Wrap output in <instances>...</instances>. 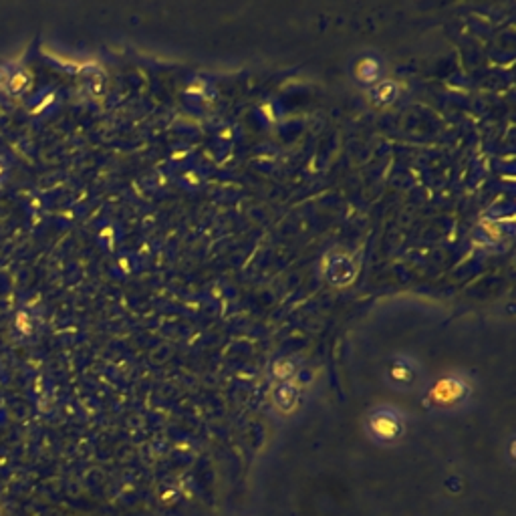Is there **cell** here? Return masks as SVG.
I'll return each mask as SVG.
<instances>
[{"mask_svg": "<svg viewBox=\"0 0 516 516\" xmlns=\"http://www.w3.org/2000/svg\"><path fill=\"white\" fill-rule=\"evenodd\" d=\"M323 277L333 286H349L357 277V265L351 254L343 251H331L323 260Z\"/></svg>", "mask_w": 516, "mask_h": 516, "instance_id": "cell-1", "label": "cell"}, {"mask_svg": "<svg viewBox=\"0 0 516 516\" xmlns=\"http://www.w3.org/2000/svg\"><path fill=\"white\" fill-rule=\"evenodd\" d=\"M369 432L373 434V438L391 442V439L399 438L402 434V420L393 409L381 407V409H376L369 418Z\"/></svg>", "mask_w": 516, "mask_h": 516, "instance_id": "cell-2", "label": "cell"}, {"mask_svg": "<svg viewBox=\"0 0 516 516\" xmlns=\"http://www.w3.org/2000/svg\"><path fill=\"white\" fill-rule=\"evenodd\" d=\"M381 75H383V63L376 55H361L353 65V79L363 87L371 89L376 83L381 81Z\"/></svg>", "mask_w": 516, "mask_h": 516, "instance_id": "cell-3", "label": "cell"}, {"mask_svg": "<svg viewBox=\"0 0 516 516\" xmlns=\"http://www.w3.org/2000/svg\"><path fill=\"white\" fill-rule=\"evenodd\" d=\"M466 391H468V385H466L464 379H460V377H444L438 385H434L432 395H434L436 402L452 404V402L462 399L466 395Z\"/></svg>", "mask_w": 516, "mask_h": 516, "instance_id": "cell-4", "label": "cell"}, {"mask_svg": "<svg viewBox=\"0 0 516 516\" xmlns=\"http://www.w3.org/2000/svg\"><path fill=\"white\" fill-rule=\"evenodd\" d=\"M399 97V85L393 79H381L371 87V99L377 105H391Z\"/></svg>", "mask_w": 516, "mask_h": 516, "instance_id": "cell-5", "label": "cell"}, {"mask_svg": "<svg viewBox=\"0 0 516 516\" xmlns=\"http://www.w3.org/2000/svg\"><path fill=\"white\" fill-rule=\"evenodd\" d=\"M390 379L395 385H409L416 379V369H414L411 361L406 359V357L393 361V365L390 367Z\"/></svg>", "mask_w": 516, "mask_h": 516, "instance_id": "cell-6", "label": "cell"}, {"mask_svg": "<svg viewBox=\"0 0 516 516\" xmlns=\"http://www.w3.org/2000/svg\"><path fill=\"white\" fill-rule=\"evenodd\" d=\"M274 402H277V406L281 407V409H293V407L297 406L298 402V390L295 383H289V381H284L281 383L277 391H274Z\"/></svg>", "mask_w": 516, "mask_h": 516, "instance_id": "cell-7", "label": "cell"}, {"mask_svg": "<svg viewBox=\"0 0 516 516\" xmlns=\"http://www.w3.org/2000/svg\"><path fill=\"white\" fill-rule=\"evenodd\" d=\"M295 369H297V361L291 359V357H281V359L274 361V365H272V373L279 379H289L295 373Z\"/></svg>", "mask_w": 516, "mask_h": 516, "instance_id": "cell-8", "label": "cell"}, {"mask_svg": "<svg viewBox=\"0 0 516 516\" xmlns=\"http://www.w3.org/2000/svg\"><path fill=\"white\" fill-rule=\"evenodd\" d=\"M27 85H29V77H27L22 71H16V73H11L8 85H6V91H11V93H20L22 89H27Z\"/></svg>", "mask_w": 516, "mask_h": 516, "instance_id": "cell-9", "label": "cell"}, {"mask_svg": "<svg viewBox=\"0 0 516 516\" xmlns=\"http://www.w3.org/2000/svg\"><path fill=\"white\" fill-rule=\"evenodd\" d=\"M8 79H11V71H8L6 67H0V89H4V91H6Z\"/></svg>", "mask_w": 516, "mask_h": 516, "instance_id": "cell-10", "label": "cell"}, {"mask_svg": "<svg viewBox=\"0 0 516 516\" xmlns=\"http://www.w3.org/2000/svg\"><path fill=\"white\" fill-rule=\"evenodd\" d=\"M0 173H2V168H0Z\"/></svg>", "mask_w": 516, "mask_h": 516, "instance_id": "cell-11", "label": "cell"}]
</instances>
